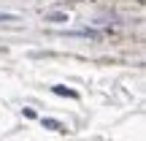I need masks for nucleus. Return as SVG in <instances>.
Here are the masks:
<instances>
[{
    "mask_svg": "<svg viewBox=\"0 0 146 141\" xmlns=\"http://www.w3.org/2000/svg\"><path fill=\"white\" fill-rule=\"evenodd\" d=\"M41 125L46 128V130H57V133H62V130H65V125H62V122H60V120H52V117H43V120H41Z\"/></svg>",
    "mask_w": 146,
    "mask_h": 141,
    "instance_id": "nucleus-1",
    "label": "nucleus"
},
{
    "mask_svg": "<svg viewBox=\"0 0 146 141\" xmlns=\"http://www.w3.org/2000/svg\"><path fill=\"white\" fill-rule=\"evenodd\" d=\"M54 92H57V95H65V98H78V95H76V90H68V87H62V84H54Z\"/></svg>",
    "mask_w": 146,
    "mask_h": 141,
    "instance_id": "nucleus-2",
    "label": "nucleus"
},
{
    "mask_svg": "<svg viewBox=\"0 0 146 141\" xmlns=\"http://www.w3.org/2000/svg\"><path fill=\"white\" fill-rule=\"evenodd\" d=\"M46 22H68V14H46Z\"/></svg>",
    "mask_w": 146,
    "mask_h": 141,
    "instance_id": "nucleus-3",
    "label": "nucleus"
},
{
    "mask_svg": "<svg viewBox=\"0 0 146 141\" xmlns=\"http://www.w3.org/2000/svg\"><path fill=\"white\" fill-rule=\"evenodd\" d=\"M16 19H19L16 14H5V11L0 14V22H16Z\"/></svg>",
    "mask_w": 146,
    "mask_h": 141,
    "instance_id": "nucleus-4",
    "label": "nucleus"
}]
</instances>
